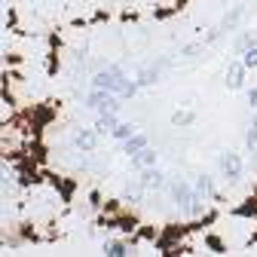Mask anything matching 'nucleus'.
Listing matches in <instances>:
<instances>
[{"label": "nucleus", "mask_w": 257, "mask_h": 257, "mask_svg": "<svg viewBox=\"0 0 257 257\" xmlns=\"http://www.w3.org/2000/svg\"><path fill=\"white\" fill-rule=\"evenodd\" d=\"M92 86H98V89H110V92H116L119 98H132V95L141 89L138 86V80H128L125 77V71L122 68H107V71H101V74H95V80H92Z\"/></svg>", "instance_id": "obj_1"}, {"label": "nucleus", "mask_w": 257, "mask_h": 257, "mask_svg": "<svg viewBox=\"0 0 257 257\" xmlns=\"http://www.w3.org/2000/svg\"><path fill=\"white\" fill-rule=\"evenodd\" d=\"M89 107H95L98 113H110V110H119V95L116 92H110V89H98L95 86L92 92H89Z\"/></svg>", "instance_id": "obj_2"}, {"label": "nucleus", "mask_w": 257, "mask_h": 257, "mask_svg": "<svg viewBox=\"0 0 257 257\" xmlns=\"http://www.w3.org/2000/svg\"><path fill=\"white\" fill-rule=\"evenodd\" d=\"M169 193H172V199L178 202V208H184V211H190V208H193V199H196V190H190V184H184V181H175V184H169Z\"/></svg>", "instance_id": "obj_3"}, {"label": "nucleus", "mask_w": 257, "mask_h": 257, "mask_svg": "<svg viewBox=\"0 0 257 257\" xmlns=\"http://www.w3.org/2000/svg\"><path fill=\"white\" fill-rule=\"evenodd\" d=\"M220 172H223L227 181H239L242 178V159H239V153H223L220 156Z\"/></svg>", "instance_id": "obj_4"}, {"label": "nucleus", "mask_w": 257, "mask_h": 257, "mask_svg": "<svg viewBox=\"0 0 257 257\" xmlns=\"http://www.w3.org/2000/svg\"><path fill=\"white\" fill-rule=\"evenodd\" d=\"M169 64V58H159L156 64H147V68L138 71V86H153L159 80V74H163V68Z\"/></svg>", "instance_id": "obj_5"}, {"label": "nucleus", "mask_w": 257, "mask_h": 257, "mask_svg": "<svg viewBox=\"0 0 257 257\" xmlns=\"http://www.w3.org/2000/svg\"><path fill=\"white\" fill-rule=\"evenodd\" d=\"M245 71H248V68H245L242 58H239V61H230V64H227V86H230V89H242V86H245Z\"/></svg>", "instance_id": "obj_6"}, {"label": "nucleus", "mask_w": 257, "mask_h": 257, "mask_svg": "<svg viewBox=\"0 0 257 257\" xmlns=\"http://www.w3.org/2000/svg\"><path fill=\"white\" fill-rule=\"evenodd\" d=\"M77 147L83 153H92L95 147H98V135H95L92 128H80V132H77Z\"/></svg>", "instance_id": "obj_7"}, {"label": "nucleus", "mask_w": 257, "mask_h": 257, "mask_svg": "<svg viewBox=\"0 0 257 257\" xmlns=\"http://www.w3.org/2000/svg\"><path fill=\"white\" fill-rule=\"evenodd\" d=\"M132 166H135L138 172H144V169H153V166H156V153H153L150 147H144L141 153H135V156H132Z\"/></svg>", "instance_id": "obj_8"}, {"label": "nucleus", "mask_w": 257, "mask_h": 257, "mask_svg": "<svg viewBox=\"0 0 257 257\" xmlns=\"http://www.w3.org/2000/svg\"><path fill=\"white\" fill-rule=\"evenodd\" d=\"M141 184H144V190H159L166 184V178H163V172H156V169H144L141 172Z\"/></svg>", "instance_id": "obj_9"}, {"label": "nucleus", "mask_w": 257, "mask_h": 257, "mask_svg": "<svg viewBox=\"0 0 257 257\" xmlns=\"http://www.w3.org/2000/svg\"><path fill=\"white\" fill-rule=\"evenodd\" d=\"M144 147H147V135H141V132H135L132 138H125V141H122V150H125L128 156H135V153H141Z\"/></svg>", "instance_id": "obj_10"}, {"label": "nucleus", "mask_w": 257, "mask_h": 257, "mask_svg": "<svg viewBox=\"0 0 257 257\" xmlns=\"http://www.w3.org/2000/svg\"><path fill=\"white\" fill-rule=\"evenodd\" d=\"M113 128H116V110L98 113V119H95V132H113Z\"/></svg>", "instance_id": "obj_11"}, {"label": "nucleus", "mask_w": 257, "mask_h": 257, "mask_svg": "<svg viewBox=\"0 0 257 257\" xmlns=\"http://www.w3.org/2000/svg\"><path fill=\"white\" fill-rule=\"evenodd\" d=\"M172 122H175V125H181V128H187V125L196 122V110L181 107V110H175V113H172Z\"/></svg>", "instance_id": "obj_12"}, {"label": "nucleus", "mask_w": 257, "mask_h": 257, "mask_svg": "<svg viewBox=\"0 0 257 257\" xmlns=\"http://www.w3.org/2000/svg\"><path fill=\"white\" fill-rule=\"evenodd\" d=\"M193 190H196V196H202V199H211L214 196V184H211V178H199L196 181V187H193Z\"/></svg>", "instance_id": "obj_13"}, {"label": "nucleus", "mask_w": 257, "mask_h": 257, "mask_svg": "<svg viewBox=\"0 0 257 257\" xmlns=\"http://www.w3.org/2000/svg\"><path fill=\"white\" fill-rule=\"evenodd\" d=\"M239 19H242V7H233L227 16H223V22H220V31H233V28L239 25Z\"/></svg>", "instance_id": "obj_14"}, {"label": "nucleus", "mask_w": 257, "mask_h": 257, "mask_svg": "<svg viewBox=\"0 0 257 257\" xmlns=\"http://www.w3.org/2000/svg\"><path fill=\"white\" fill-rule=\"evenodd\" d=\"M138 132V128H135V122H116V128H113V138H119V141H125V138H132Z\"/></svg>", "instance_id": "obj_15"}, {"label": "nucleus", "mask_w": 257, "mask_h": 257, "mask_svg": "<svg viewBox=\"0 0 257 257\" xmlns=\"http://www.w3.org/2000/svg\"><path fill=\"white\" fill-rule=\"evenodd\" d=\"M248 46H257V37H254V34H248V31H245V34H239V37H236V46H233V49H236V52L242 55V52H245Z\"/></svg>", "instance_id": "obj_16"}, {"label": "nucleus", "mask_w": 257, "mask_h": 257, "mask_svg": "<svg viewBox=\"0 0 257 257\" xmlns=\"http://www.w3.org/2000/svg\"><path fill=\"white\" fill-rule=\"evenodd\" d=\"M104 254L122 257V254H128V245H125V242H104Z\"/></svg>", "instance_id": "obj_17"}, {"label": "nucleus", "mask_w": 257, "mask_h": 257, "mask_svg": "<svg viewBox=\"0 0 257 257\" xmlns=\"http://www.w3.org/2000/svg\"><path fill=\"white\" fill-rule=\"evenodd\" d=\"M242 61H245V68H248V71L257 68V46H248V49L242 52Z\"/></svg>", "instance_id": "obj_18"}, {"label": "nucleus", "mask_w": 257, "mask_h": 257, "mask_svg": "<svg viewBox=\"0 0 257 257\" xmlns=\"http://www.w3.org/2000/svg\"><path fill=\"white\" fill-rule=\"evenodd\" d=\"M245 144H248V150H254V147H257V113L251 116V128H248V138H245Z\"/></svg>", "instance_id": "obj_19"}, {"label": "nucleus", "mask_w": 257, "mask_h": 257, "mask_svg": "<svg viewBox=\"0 0 257 257\" xmlns=\"http://www.w3.org/2000/svg\"><path fill=\"white\" fill-rule=\"evenodd\" d=\"M248 104H251V110H257V86L248 89Z\"/></svg>", "instance_id": "obj_20"}]
</instances>
